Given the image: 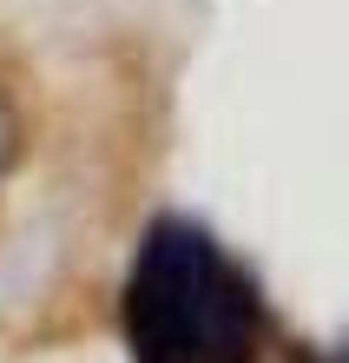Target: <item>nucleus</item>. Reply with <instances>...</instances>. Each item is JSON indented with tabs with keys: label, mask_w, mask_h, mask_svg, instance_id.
<instances>
[{
	"label": "nucleus",
	"mask_w": 349,
	"mask_h": 363,
	"mask_svg": "<svg viewBox=\"0 0 349 363\" xmlns=\"http://www.w3.org/2000/svg\"><path fill=\"white\" fill-rule=\"evenodd\" d=\"M132 363H257L264 297L251 271L191 218H151L119 297Z\"/></svg>",
	"instance_id": "nucleus-1"
},
{
	"label": "nucleus",
	"mask_w": 349,
	"mask_h": 363,
	"mask_svg": "<svg viewBox=\"0 0 349 363\" xmlns=\"http://www.w3.org/2000/svg\"><path fill=\"white\" fill-rule=\"evenodd\" d=\"M20 165V119H13V99L0 93V179Z\"/></svg>",
	"instance_id": "nucleus-2"
},
{
	"label": "nucleus",
	"mask_w": 349,
	"mask_h": 363,
	"mask_svg": "<svg viewBox=\"0 0 349 363\" xmlns=\"http://www.w3.org/2000/svg\"><path fill=\"white\" fill-rule=\"evenodd\" d=\"M316 363H349V350H336V357H316Z\"/></svg>",
	"instance_id": "nucleus-3"
}]
</instances>
